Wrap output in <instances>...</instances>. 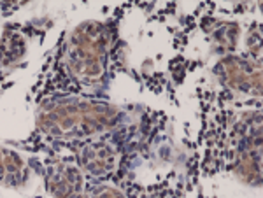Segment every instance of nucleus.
<instances>
[{
	"label": "nucleus",
	"instance_id": "obj_1",
	"mask_svg": "<svg viewBox=\"0 0 263 198\" xmlns=\"http://www.w3.org/2000/svg\"><path fill=\"white\" fill-rule=\"evenodd\" d=\"M114 112L104 105L72 104L60 105L44 114L46 128L54 133H91L107 126L112 121Z\"/></svg>",
	"mask_w": 263,
	"mask_h": 198
},
{
	"label": "nucleus",
	"instance_id": "obj_2",
	"mask_svg": "<svg viewBox=\"0 0 263 198\" xmlns=\"http://www.w3.org/2000/svg\"><path fill=\"white\" fill-rule=\"evenodd\" d=\"M102 48L104 41L100 37L99 27L90 28V25L79 28L74 37L72 46V67L76 72L86 75V77H97L102 72Z\"/></svg>",
	"mask_w": 263,
	"mask_h": 198
},
{
	"label": "nucleus",
	"instance_id": "obj_3",
	"mask_svg": "<svg viewBox=\"0 0 263 198\" xmlns=\"http://www.w3.org/2000/svg\"><path fill=\"white\" fill-rule=\"evenodd\" d=\"M83 165L93 174H105L114 165V153L105 144H91L83 151Z\"/></svg>",
	"mask_w": 263,
	"mask_h": 198
},
{
	"label": "nucleus",
	"instance_id": "obj_4",
	"mask_svg": "<svg viewBox=\"0 0 263 198\" xmlns=\"http://www.w3.org/2000/svg\"><path fill=\"white\" fill-rule=\"evenodd\" d=\"M78 188H79V175L74 172V168H70V170L63 172L62 175H57L53 191L58 196H69L74 195V191Z\"/></svg>",
	"mask_w": 263,
	"mask_h": 198
},
{
	"label": "nucleus",
	"instance_id": "obj_5",
	"mask_svg": "<svg viewBox=\"0 0 263 198\" xmlns=\"http://www.w3.org/2000/svg\"><path fill=\"white\" fill-rule=\"evenodd\" d=\"M99 198H121V196L116 195V193H112V191H107V193H104V195H100Z\"/></svg>",
	"mask_w": 263,
	"mask_h": 198
}]
</instances>
